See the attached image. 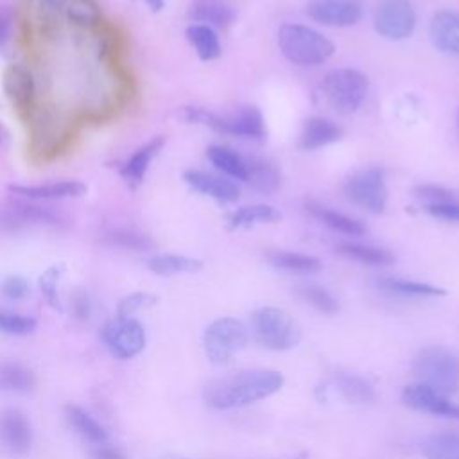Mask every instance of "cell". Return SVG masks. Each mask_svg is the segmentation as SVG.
<instances>
[{
    "instance_id": "cell-25",
    "label": "cell",
    "mask_w": 459,
    "mask_h": 459,
    "mask_svg": "<svg viewBox=\"0 0 459 459\" xmlns=\"http://www.w3.org/2000/svg\"><path fill=\"white\" fill-rule=\"evenodd\" d=\"M206 156L215 169H219L228 178L246 181L247 176V163L238 152L226 145H212L206 149Z\"/></svg>"
},
{
    "instance_id": "cell-38",
    "label": "cell",
    "mask_w": 459,
    "mask_h": 459,
    "mask_svg": "<svg viewBox=\"0 0 459 459\" xmlns=\"http://www.w3.org/2000/svg\"><path fill=\"white\" fill-rule=\"evenodd\" d=\"M34 328H36V321L32 317L0 308V330L2 332L14 333V335H25V333H30Z\"/></svg>"
},
{
    "instance_id": "cell-24",
    "label": "cell",
    "mask_w": 459,
    "mask_h": 459,
    "mask_svg": "<svg viewBox=\"0 0 459 459\" xmlns=\"http://www.w3.org/2000/svg\"><path fill=\"white\" fill-rule=\"evenodd\" d=\"M185 34L199 59L213 61L221 56V52H222L221 39L213 27L204 25V23H192L186 27Z\"/></svg>"
},
{
    "instance_id": "cell-40",
    "label": "cell",
    "mask_w": 459,
    "mask_h": 459,
    "mask_svg": "<svg viewBox=\"0 0 459 459\" xmlns=\"http://www.w3.org/2000/svg\"><path fill=\"white\" fill-rule=\"evenodd\" d=\"M156 301H158V298H156L154 294H149V292H133V294H129V296H126V298L120 299L117 312H118V316H122V317H131V316L136 314L138 310L147 308V307L154 305Z\"/></svg>"
},
{
    "instance_id": "cell-11",
    "label": "cell",
    "mask_w": 459,
    "mask_h": 459,
    "mask_svg": "<svg viewBox=\"0 0 459 459\" xmlns=\"http://www.w3.org/2000/svg\"><path fill=\"white\" fill-rule=\"evenodd\" d=\"M102 339L117 359H131L145 346L143 326L133 317L117 316L102 328Z\"/></svg>"
},
{
    "instance_id": "cell-44",
    "label": "cell",
    "mask_w": 459,
    "mask_h": 459,
    "mask_svg": "<svg viewBox=\"0 0 459 459\" xmlns=\"http://www.w3.org/2000/svg\"><path fill=\"white\" fill-rule=\"evenodd\" d=\"M423 210L437 219L459 222V201H450V203H441V204H427V206H423Z\"/></svg>"
},
{
    "instance_id": "cell-22",
    "label": "cell",
    "mask_w": 459,
    "mask_h": 459,
    "mask_svg": "<svg viewBox=\"0 0 459 459\" xmlns=\"http://www.w3.org/2000/svg\"><path fill=\"white\" fill-rule=\"evenodd\" d=\"M188 16L195 23H204L210 27L226 29L235 20V11L224 0H194Z\"/></svg>"
},
{
    "instance_id": "cell-2",
    "label": "cell",
    "mask_w": 459,
    "mask_h": 459,
    "mask_svg": "<svg viewBox=\"0 0 459 459\" xmlns=\"http://www.w3.org/2000/svg\"><path fill=\"white\" fill-rule=\"evenodd\" d=\"M278 48L281 56L298 66H317L328 61L335 45L312 27L285 23L278 30Z\"/></svg>"
},
{
    "instance_id": "cell-43",
    "label": "cell",
    "mask_w": 459,
    "mask_h": 459,
    "mask_svg": "<svg viewBox=\"0 0 459 459\" xmlns=\"http://www.w3.org/2000/svg\"><path fill=\"white\" fill-rule=\"evenodd\" d=\"M29 292V283L22 276H7L2 281V294L9 299H22Z\"/></svg>"
},
{
    "instance_id": "cell-13",
    "label": "cell",
    "mask_w": 459,
    "mask_h": 459,
    "mask_svg": "<svg viewBox=\"0 0 459 459\" xmlns=\"http://www.w3.org/2000/svg\"><path fill=\"white\" fill-rule=\"evenodd\" d=\"M38 5L50 18H65L82 29H93L102 22L97 0H38Z\"/></svg>"
},
{
    "instance_id": "cell-3",
    "label": "cell",
    "mask_w": 459,
    "mask_h": 459,
    "mask_svg": "<svg viewBox=\"0 0 459 459\" xmlns=\"http://www.w3.org/2000/svg\"><path fill=\"white\" fill-rule=\"evenodd\" d=\"M181 117L192 124L208 126L219 133L233 134L249 140H262L265 136V124L262 111L255 106H244L226 115H217L204 108L185 106L181 109Z\"/></svg>"
},
{
    "instance_id": "cell-23",
    "label": "cell",
    "mask_w": 459,
    "mask_h": 459,
    "mask_svg": "<svg viewBox=\"0 0 459 459\" xmlns=\"http://www.w3.org/2000/svg\"><path fill=\"white\" fill-rule=\"evenodd\" d=\"M307 210L317 219L321 221L325 226H328L330 230L333 231H339V233H344V235H351V237H359V235H364L366 233V226L353 219V217H348L341 212H335L328 206H323V204H317V203H307Z\"/></svg>"
},
{
    "instance_id": "cell-33",
    "label": "cell",
    "mask_w": 459,
    "mask_h": 459,
    "mask_svg": "<svg viewBox=\"0 0 459 459\" xmlns=\"http://www.w3.org/2000/svg\"><path fill=\"white\" fill-rule=\"evenodd\" d=\"M66 418L72 427L88 441L102 445L108 439V434L100 423H97L86 411L77 405H66Z\"/></svg>"
},
{
    "instance_id": "cell-48",
    "label": "cell",
    "mask_w": 459,
    "mask_h": 459,
    "mask_svg": "<svg viewBox=\"0 0 459 459\" xmlns=\"http://www.w3.org/2000/svg\"><path fill=\"white\" fill-rule=\"evenodd\" d=\"M9 142V131L5 129V126L0 122V147H4Z\"/></svg>"
},
{
    "instance_id": "cell-37",
    "label": "cell",
    "mask_w": 459,
    "mask_h": 459,
    "mask_svg": "<svg viewBox=\"0 0 459 459\" xmlns=\"http://www.w3.org/2000/svg\"><path fill=\"white\" fill-rule=\"evenodd\" d=\"M298 294L307 301L310 303L316 310L323 312V314H335L339 310V303L337 299L321 285H301L298 289Z\"/></svg>"
},
{
    "instance_id": "cell-21",
    "label": "cell",
    "mask_w": 459,
    "mask_h": 459,
    "mask_svg": "<svg viewBox=\"0 0 459 459\" xmlns=\"http://www.w3.org/2000/svg\"><path fill=\"white\" fill-rule=\"evenodd\" d=\"M341 136H342V129L333 120L325 117H310L303 124L299 147L305 151H316L319 147L337 142Z\"/></svg>"
},
{
    "instance_id": "cell-47",
    "label": "cell",
    "mask_w": 459,
    "mask_h": 459,
    "mask_svg": "<svg viewBox=\"0 0 459 459\" xmlns=\"http://www.w3.org/2000/svg\"><path fill=\"white\" fill-rule=\"evenodd\" d=\"M143 2H145V5H147L152 13L161 11V9H163V5H165V2H163V0H143Z\"/></svg>"
},
{
    "instance_id": "cell-30",
    "label": "cell",
    "mask_w": 459,
    "mask_h": 459,
    "mask_svg": "<svg viewBox=\"0 0 459 459\" xmlns=\"http://www.w3.org/2000/svg\"><path fill=\"white\" fill-rule=\"evenodd\" d=\"M337 251L355 262H360L364 265H389L394 262V256L380 247L373 246H364V244H355V242H342L337 246Z\"/></svg>"
},
{
    "instance_id": "cell-31",
    "label": "cell",
    "mask_w": 459,
    "mask_h": 459,
    "mask_svg": "<svg viewBox=\"0 0 459 459\" xmlns=\"http://www.w3.org/2000/svg\"><path fill=\"white\" fill-rule=\"evenodd\" d=\"M267 260L276 269L289 273H316L321 269V262L316 256L296 253V251H271Z\"/></svg>"
},
{
    "instance_id": "cell-12",
    "label": "cell",
    "mask_w": 459,
    "mask_h": 459,
    "mask_svg": "<svg viewBox=\"0 0 459 459\" xmlns=\"http://www.w3.org/2000/svg\"><path fill=\"white\" fill-rule=\"evenodd\" d=\"M2 88L13 108L22 117H30L36 106V81L30 68L22 63H11L2 74Z\"/></svg>"
},
{
    "instance_id": "cell-19",
    "label": "cell",
    "mask_w": 459,
    "mask_h": 459,
    "mask_svg": "<svg viewBox=\"0 0 459 459\" xmlns=\"http://www.w3.org/2000/svg\"><path fill=\"white\" fill-rule=\"evenodd\" d=\"M0 441L13 454H23L29 450L32 432L27 418L14 411L5 409L0 412Z\"/></svg>"
},
{
    "instance_id": "cell-32",
    "label": "cell",
    "mask_w": 459,
    "mask_h": 459,
    "mask_svg": "<svg viewBox=\"0 0 459 459\" xmlns=\"http://www.w3.org/2000/svg\"><path fill=\"white\" fill-rule=\"evenodd\" d=\"M335 384L350 403H368L375 398L373 385L355 373H337Z\"/></svg>"
},
{
    "instance_id": "cell-28",
    "label": "cell",
    "mask_w": 459,
    "mask_h": 459,
    "mask_svg": "<svg viewBox=\"0 0 459 459\" xmlns=\"http://www.w3.org/2000/svg\"><path fill=\"white\" fill-rule=\"evenodd\" d=\"M247 176L246 181L262 194H273L280 186V172L278 169L264 160H246Z\"/></svg>"
},
{
    "instance_id": "cell-16",
    "label": "cell",
    "mask_w": 459,
    "mask_h": 459,
    "mask_svg": "<svg viewBox=\"0 0 459 459\" xmlns=\"http://www.w3.org/2000/svg\"><path fill=\"white\" fill-rule=\"evenodd\" d=\"M402 402L409 405L414 411L427 412L432 416H443V418H459V407L452 403L445 394L439 391L416 384V385H407L402 391Z\"/></svg>"
},
{
    "instance_id": "cell-8",
    "label": "cell",
    "mask_w": 459,
    "mask_h": 459,
    "mask_svg": "<svg viewBox=\"0 0 459 459\" xmlns=\"http://www.w3.org/2000/svg\"><path fill=\"white\" fill-rule=\"evenodd\" d=\"M65 224L63 213L50 206L39 204V201L16 197L0 206V230L20 231L29 228H59Z\"/></svg>"
},
{
    "instance_id": "cell-41",
    "label": "cell",
    "mask_w": 459,
    "mask_h": 459,
    "mask_svg": "<svg viewBox=\"0 0 459 459\" xmlns=\"http://www.w3.org/2000/svg\"><path fill=\"white\" fill-rule=\"evenodd\" d=\"M414 195L418 199H421L427 204H441V203H450V201H457L455 194L437 186V185H420L414 188Z\"/></svg>"
},
{
    "instance_id": "cell-6",
    "label": "cell",
    "mask_w": 459,
    "mask_h": 459,
    "mask_svg": "<svg viewBox=\"0 0 459 459\" xmlns=\"http://www.w3.org/2000/svg\"><path fill=\"white\" fill-rule=\"evenodd\" d=\"M323 95L339 113H353L368 95V77L355 68H335L323 79Z\"/></svg>"
},
{
    "instance_id": "cell-10",
    "label": "cell",
    "mask_w": 459,
    "mask_h": 459,
    "mask_svg": "<svg viewBox=\"0 0 459 459\" xmlns=\"http://www.w3.org/2000/svg\"><path fill=\"white\" fill-rule=\"evenodd\" d=\"M373 27L391 41L409 38L416 27V13L411 0H380L373 13Z\"/></svg>"
},
{
    "instance_id": "cell-42",
    "label": "cell",
    "mask_w": 459,
    "mask_h": 459,
    "mask_svg": "<svg viewBox=\"0 0 459 459\" xmlns=\"http://www.w3.org/2000/svg\"><path fill=\"white\" fill-rule=\"evenodd\" d=\"M16 25V13L11 5H0V48L13 38Z\"/></svg>"
},
{
    "instance_id": "cell-1",
    "label": "cell",
    "mask_w": 459,
    "mask_h": 459,
    "mask_svg": "<svg viewBox=\"0 0 459 459\" xmlns=\"http://www.w3.org/2000/svg\"><path fill=\"white\" fill-rule=\"evenodd\" d=\"M281 384L283 377L276 369H242L206 384L203 396L213 409H235L274 394Z\"/></svg>"
},
{
    "instance_id": "cell-39",
    "label": "cell",
    "mask_w": 459,
    "mask_h": 459,
    "mask_svg": "<svg viewBox=\"0 0 459 459\" xmlns=\"http://www.w3.org/2000/svg\"><path fill=\"white\" fill-rule=\"evenodd\" d=\"M63 267L61 265H52L48 267L41 276H39V289L41 294L45 296L47 303L54 308L59 307V294H57V281L61 278Z\"/></svg>"
},
{
    "instance_id": "cell-36",
    "label": "cell",
    "mask_w": 459,
    "mask_h": 459,
    "mask_svg": "<svg viewBox=\"0 0 459 459\" xmlns=\"http://www.w3.org/2000/svg\"><path fill=\"white\" fill-rule=\"evenodd\" d=\"M32 387H34V375L30 369L13 362L0 364V389L27 393Z\"/></svg>"
},
{
    "instance_id": "cell-4",
    "label": "cell",
    "mask_w": 459,
    "mask_h": 459,
    "mask_svg": "<svg viewBox=\"0 0 459 459\" xmlns=\"http://www.w3.org/2000/svg\"><path fill=\"white\" fill-rule=\"evenodd\" d=\"M412 371L420 384L429 385L445 396L455 393L459 387V359L441 346L423 348L414 357Z\"/></svg>"
},
{
    "instance_id": "cell-50",
    "label": "cell",
    "mask_w": 459,
    "mask_h": 459,
    "mask_svg": "<svg viewBox=\"0 0 459 459\" xmlns=\"http://www.w3.org/2000/svg\"><path fill=\"white\" fill-rule=\"evenodd\" d=\"M179 459H183V457H179Z\"/></svg>"
},
{
    "instance_id": "cell-27",
    "label": "cell",
    "mask_w": 459,
    "mask_h": 459,
    "mask_svg": "<svg viewBox=\"0 0 459 459\" xmlns=\"http://www.w3.org/2000/svg\"><path fill=\"white\" fill-rule=\"evenodd\" d=\"M280 217L281 213L271 204H249V206L237 208L228 215V228L237 230V228H247L260 222H274Z\"/></svg>"
},
{
    "instance_id": "cell-7",
    "label": "cell",
    "mask_w": 459,
    "mask_h": 459,
    "mask_svg": "<svg viewBox=\"0 0 459 459\" xmlns=\"http://www.w3.org/2000/svg\"><path fill=\"white\" fill-rule=\"evenodd\" d=\"M247 326L235 317H219L210 323L203 335L204 353L210 362L222 366L228 364L247 342Z\"/></svg>"
},
{
    "instance_id": "cell-26",
    "label": "cell",
    "mask_w": 459,
    "mask_h": 459,
    "mask_svg": "<svg viewBox=\"0 0 459 459\" xmlns=\"http://www.w3.org/2000/svg\"><path fill=\"white\" fill-rule=\"evenodd\" d=\"M147 267L158 276H172L183 273H197L201 271L203 262L183 255H156L147 260Z\"/></svg>"
},
{
    "instance_id": "cell-29",
    "label": "cell",
    "mask_w": 459,
    "mask_h": 459,
    "mask_svg": "<svg viewBox=\"0 0 459 459\" xmlns=\"http://www.w3.org/2000/svg\"><path fill=\"white\" fill-rule=\"evenodd\" d=\"M102 242L129 251H147L154 247V242L149 235L131 228H109L102 233Z\"/></svg>"
},
{
    "instance_id": "cell-17",
    "label": "cell",
    "mask_w": 459,
    "mask_h": 459,
    "mask_svg": "<svg viewBox=\"0 0 459 459\" xmlns=\"http://www.w3.org/2000/svg\"><path fill=\"white\" fill-rule=\"evenodd\" d=\"M183 179L195 192L221 203H233L240 197V186L226 176L212 174L206 170H186L183 174Z\"/></svg>"
},
{
    "instance_id": "cell-34",
    "label": "cell",
    "mask_w": 459,
    "mask_h": 459,
    "mask_svg": "<svg viewBox=\"0 0 459 459\" xmlns=\"http://www.w3.org/2000/svg\"><path fill=\"white\" fill-rule=\"evenodd\" d=\"M421 450L427 459H459V434H432L423 441Z\"/></svg>"
},
{
    "instance_id": "cell-18",
    "label": "cell",
    "mask_w": 459,
    "mask_h": 459,
    "mask_svg": "<svg viewBox=\"0 0 459 459\" xmlns=\"http://www.w3.org/2000/svg\"><path fill=\"white\" fill-rule=\"evenodd\" d=\"M165 145V136L158 134L154 138H151L149 142H145L143 145H140L120 167V178L124 179V183L131 188V190H136L145 176H147V170L152 163V160L160 154V151L163 149Z\"/></svg>"
},
{
    "instance_id": "cell-5",
    "label": "cell",
    "mask_w": 459,
    "mask_h": 459,
    "mask_svg": "<svg viewBox=\"0 0 459 459\" xmlns=\"http://www.w3.org/2000/svg\"><path fill=\"white\" fill-rule=\"evenodd\" d=\"M251 323L256 342L267 350H290L301 341V332L298 325L281 308L262 307L253 314Z\"/></svg>"
},
{
    "instance_id": "cell-14",
    "label": "cell",
    "mask_w": 459,
    "mask_h": 459,
    "mask_svg": "<svg viewBox=\"0 0 459 459\" xmlns=\"http://www.w3.org/2000/svg\"><path fill=\"white\" fill-rule=\"evenodd\" d=\"M307 14L328 27H350L362 18L359 0H310Z\"/></svg>"
},
{
    "instance_id": "cell-20",
    "label": "cell",
    "mask_w": 459,
    "mask_h": 459,
    "mask_svg": "<svg viewBox=\"0 0 459 459\" xmlns=\"http://www.w3.org/2000/svg\"><path fill=\"white\" fill-rule=\"evenodd\" d=\"M432 45L450 56H459V14L454 11H439L432 16L429 27Z\"/></svg>"
},
{
    "instance_id": "cell-15",
    "label": "cell",
    "mask_w": 459,
    "mask_h": 459,
    "mask_svg": "<svg viewBox=\"0 0 459 459\" xmlns=\"http://www.w3.org/2000/svg\"><path fill=\"white\" fill-rule=\"evenodd\" d=\"M7 190L14 197L30 201H56V199H75L88 192V186L77 179H61L38 185H9Z\"/></svg>"
},
{
    "instance_id": "cell-49",
    "label": "cell",
    "mask_w": 459,
    "mask_h": 459,
    "mask_svg": "<svg viewBox=\"0 0 459 459\" xmlns=\"http://www.w3.org/2000/svg\"><path fill=\"white\" fill-rule=\"evenodd\" d=\"M457 126H459V115H457Z\"/></svg>"
},
{
    "instance_id": "cell-45",
    "label": "cell",
    "mask_w": 459,
    "mask_h": 459,
    "mask_svg": "<svg viewBox=\"0 0 459 459\" xmlns=\"http://www.w3.org/2000/svg\"><path fill=\"white\" fill-rule=\"evenodd\" d=\"M72 308H74V314L79 319H86L90 316V301H88V296L82 290H77L72 296Z\"/></svg>"
},
{
    "instance_id": "cell-9",
    "label": "cell",
    "mask_w": 459,
    "mask_h": 459,
    "mask_svg": "<svg viewBox=\"0 0 459 459\" xmlns=\"http://www.w3.org/2000/svg\"><path fill=\"white\" fill-rule=\"evenodd\" d=\"M346 197L364 208L369 213H382L387 204V186L384 179V170L378 167H369L355 172L348 178L344 185Z\"/></svg>"
},
{
    "instance_id": "cell-46",
    "label": "cell",
    "mask_w": 459,
    "mask_h": 459,
    "mask_svg": "<svg viewBox=\"0 0 459 459\" xmlns=\"http://www.w3.org/2000/svg\"><path fill=\"white\" fill-rule=\"evenodd\" d=\"M93 459H124V455L115 450L113 446H106L104 443L99 445L97 450H93Z\"/></svg>"
},
{
    "instance_id": "cell-35",
    "label": "cell",
    "mask_w": 459,
    "mask_h": 459,
    "mask_svg": "<svg viewBox=\"0 0 459 459\" xmlns=\"http://www.w3.org/2000/svg\"><path fill=\"white\" fill-rule=\"evenodd\" d=\"M378 287L400 296H411V298H434V296H445L446 290L441 287H434L430 283L421 281H411V280H396V278H382L378 281Z\"/></svg>"
}]
</instances>
